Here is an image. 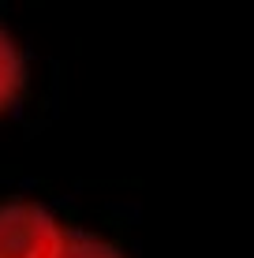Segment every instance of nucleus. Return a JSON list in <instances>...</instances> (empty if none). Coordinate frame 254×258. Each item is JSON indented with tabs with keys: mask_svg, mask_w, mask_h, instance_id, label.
<instances>
[{
	"mask_svg": "<svg viewBox=\"0 0 254 258\" xmlns=\"http://www.w3.org/2000/svg\"><path fill=\"white\" fill-rule=\"evenodd\" d=\"M67 232L49 210L34 202H4L0 206V258H60Z\"/></svg>",
	"mask_w": 254,
	"mask_h": 258,
	"instance_id": "nucleus-1",
	"label": "nucleus"
},
{
	"mask_svg": "<svg viewBox=\"0 0 254 258\" xmlns=\"http://www.w3.org/2000/svg\"><path fill=\"white\" fill-rule=\"evenodd\" d=\"M23 83H26L23 52H19V45H15L12 34L0 30V112L15 105V97L23 94Z\"/></svg>",
	"mask_w": 254,
	"mask_h": 258,
	"instance_id": "nucleus-2",
	"label": "nucleus"
},
{
	"mask_svg": "<svg viewBox=\"0 0 254 258\" xmlns=\"http://www.w3.org/2000/svg\"><path fill=\"white\" fill-rule=\"evenodd\" d=\"M60 258H124V254L98 236H67V247Z\"/></svg>",
	"mask_w": 254,
	"mask_h": 258,
	"instance_id": "nucleus-3",
	"label": "nucleus"
}]
</instances>
